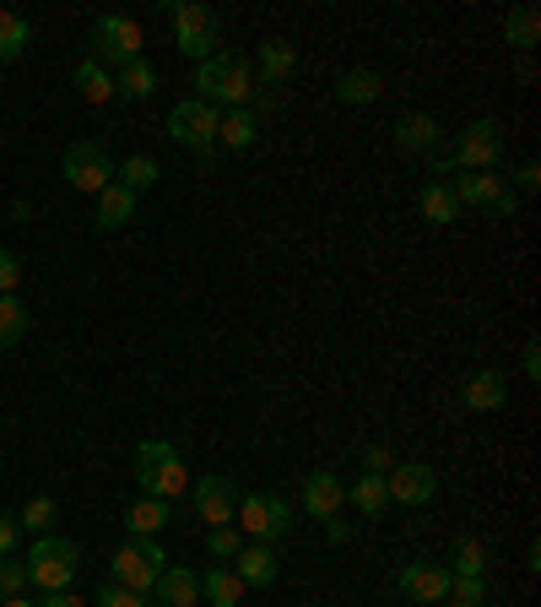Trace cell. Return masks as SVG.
I'll return each mask as SVG.
<instances>
[{
  "instance_id": "cell-1",
  "label": "cell",
  "mask_w": 541,
  "mask_h": 607,
  "mask_svg": "<svg viewBox=\"0 0 541 607\" xmlns=\"http://www.w3.org/2000/svg\"><path fill=\"white\" fill-rule=\"evenodd\" d=\"M195 87H201L195 98H201V104H212V109H217V104L244 109V104H250V60H244V55H223V49H217V55H206V60L195 66Z\"/></svg>"
},
{
  "instance_id": "cell-2",
  "label": "cell",
  "mask_w": 541,
  "mask_h": 607,
  "mask_svg": "<svg viewBox=\"0 0 541 607\" xmlns=\"http://www.w3.org/2000/svg\"><path fill=\"white\" fill-rule=\"evenodd\" d=\"M135 483L152 493V499H179L184 493V483H190V472H184V461L173 445H163V440H146V445H135Z\"/></svg>"
},
{
  "instance_id": "cell-3",
  "label": "cell",
  "mask_w": 541,
  "mask_h": 607,
  "mask_svg": "<svg viewBox=\"0 0 541 607\" xmlns=\"http://www.w3.org/2000/svg\"><path fill=\"white\" fill-rule=\"evenodd\" d=\"M22 564H27V581H33V586L65 592V586L76 581V570H82V548H76L71 537H38Z\"/></svg>"
},
{
  "instance_id": "cell-4",
  "label": "cell",
  "mask_w": 541,
  "mask_h": 607,
  "mask_svg": "<svg viewBox=\"0 0 541 607\" xmlns=\"http://www.w3.org/2000/svg\"><path fill=\"white\" fill-rule=\"evenodd\" d=\"M163 570H168V559H163V548H157L152 537L120 543V554H115V586H125L135 597H146V592L157 586Z\"/></svg>"
},
{
  "instance_id": "cell-5",
  "label": "cell",
  "mask_w": 541,
  "mask_h": 607,
  "mask_svg": "<svg viewBox=\"0 0 541 607\" xmlns=\"http://www.w3.org/2000/svg\"><path fill=\"white\" fill-rule=\"evenodd\" d=\"M168 16H173V44H179V55H190V60L217 55V16H212L206 5H195V0H173Z\"/></svg>"
},
{
  "instance_id": "cell-6",
  "label": "cell",
  "mask_w": 541,
  "mask_h": 607,
  "mask_svg": "<svg viewBox=\"0 0 541 607\" xmlns=\"http://www.w3.org/2000/svg\"><path fill=\"white\" fill-rule=\"evenodd\" d=\"M498 157H504V126L498 120H471L449 152V163L466 174H488V168H498Z\"/></svg>"
},
{
  "instance_id": "cell-7",
  "label": "cell",
  "mask_w": 541,
  "mask_h": 607,
  "mask_svg": "<svg viewBox=\"0 0 541 607\" xmlns=\"http://www.w3.org/2000/svg\"><path fill=\"white\" fill-rule=\"evenodd\" d=\"M93 60H98L104 71L141 60V27H135L131 16H98V22H93Z\"/></svg>"
},
{
  "instance_id": "cell-8",
  "label": "cell",
  "mask_w": 541,
  "mask_h": 607,
  "mask_svg": "<svg viewBox=\"0 0 541 607\" xmlns=\"http://www.w3.org/2000/svg\"><path fill=\"white\" fill-rule=\"evenodd\" d=\"M60 168H65V185H71V190H87V195H98V190L115 185V179H109V174H115V157L98 147V142L65 147V163H60Z\"/></svg>"
},
{
  "instance_id": "cell-9",
  "label": "cell",
  "mask_w": 541,
  "mask_h": 607,
  "mask_svg": "<svg viewBox=\"0 0 541 607\" xmlns=\"http://www.w3.org/2000/svg\"><path fill=\"white\" fill-rule=\"evenodd\" d=\"M217 126H223V115H217L212 104H201V98H184V104H173V115H168L173 142H184V147H195V152L217 147Z\"/></svg>"
},
{
  "instance_id": "cell-10",
  "label": "cell",
  "mask_w": 541,
  "mask_h": 607,
  "mask_svg": "<svg viewBox=\"0 0 541 607\" xmlns=\"http://www.w3.org/2000/svg\"><path fill=\"white\" fill-rule=\"evenodd\" d=\"M433 488H438V472L422 466V461H406V466H390V472H385V493L401 499V504H428Z\"/></svg>"
},
{
  "instance_id": "cell-11",
  "label": "cell",
  "mask_w": 541,
  "mask_h": 607,
  "mask_svg": "<svg viewBox=\"0 0 541 607\" xmlns=\"http://www.w3.org/2000/svg\"><path fill=\"white\" fill-rule=\"evenodd\" d=\"M195 515L206 526H233V483L228 477H201L195 483Z\"/></svg>"
},
{
  "instance_id": "cell-12",
  "label": "cell",
  "mask_w": 541,
  "mask_h": 607,
  "mask_svg": "<svg viewBox=\"0 0 541 607\" xmlns=\"http://www.w3.org/2000/svg\"><path fill=\"white\" fill-rule=\"evenodd\" d=\"M449 570L444 564H406L401 570V597H411V603H444V592H449Z\"/></svg>"
},
{
  "instance_id": "cell-13",
  "label": "cell",
  "mask_w": 541,
  "mask_h": 607,
  "mask_svg": "<svg viewBox=\"0 0 541 607\" xmlns=\"http://www.w3.org/2000/svg\"><path fill=\"white\" fill-rule=\"evenodd\" d=\"M460 402H466V413H498V407L509 402V380H504L498 369H482V374L466 380Z\"/></svg>"
},
{
  "instance_id": "cell-14",
  "label": "cell",
  "mask_w": 541,
  "mask_h": 607,
  "mask_svg": "<svg viewBox=\"0 0 541 607\" xmlns=\"http://www.w3.org/2000/svg\"><path fill=\"white\" fill-rule=\"evenodd\" d=\"M341 504H347V488H341L330 472H309V483H303V510H309L314 521H330V515H341Z\"/></svg>"
},
{
  "instance_id": "cell-15",
  "label": "cell",
  "mask_w": 541,
  "mask_h": 607,
  "mask_svg": "<svg viewBox=\"0 0 541 607\" xmlns=\"http://www.w3.org/2000/svg\"><path fill=\"white\" fill-rule=\"evenodd\" d=\"M163 607H195L201 603V575L195 570H184V564H168L163 575H157V586H152Z\"/></svg>"
},
{
  "instance_id": "cell-16",
  "label": "cell",
  "mask_w": 541,
  "mask_h": 607,
  "mask_svg": "<svg viewBox=\"0 0 541 607\" xmlns=\"http://www.w3.org/2000/svg\"><path fill=\"white\" fill-rule=\"evenodd\" d=\"M233 575H239L244 586H270V581H276V554H270L266 543H244V548L233 554Z\"/></svg>"
},
{
  "instance_id": "cell-17",
  "label": "cell",
  "mask_w": 541,
  "mask_h": 607,
  "mask_svg": "<svg viewBox=\"0 0 541 607\" xmlns=\"http://www.w3.org/2000/svg\"><path fill=\"white\" fill-rule=\"evenodd\" d=\"M449 190H455V201H460V206H488V212H493V201L504 195L498 174H455V179H449Z\"/></svg>"
},
{
  "instance_id": "cell-18",
  "label": "cell",
  "mask_w": 541,
  "mask_h": 607,
  "mask_svg": "<svg viewBox=\"0 0 541 607\" xmlns=\"http://www.w3.org/2000/svg\"><path fill=\"white\" fill-rule=\"evenodd\" d=\"M168 521H173V504H168V499H152V493H141L131 510H125V526H131L135 537H157Z\"/></svg>"
},
{
  "instance_id": "cell-19",
  "label": "cell",
  "mask_w": 541,
  "mask_h": 607,
  "mask_svg": "<svg viewBox=\"0 0 541 607\" xmlns=\"http://www.w3.org/2000/svg\"><path fill=\"white\" fill-rule=\"evenodd\" d=\"M131 217H135V190H125V185H109V190H98V228H104V234L125 228Z\"/></svg>"
},
{
  "instance_id": "cell-20",
  "label": "cell",
  "mask_w": 541,
  "mask_h": 607,
  "mask_svg": "<svg viewBox=\"0 0 541 607\" xmlns=\"http://www.w3.org/2000/svg\"><path fill=\"white\" fill-rule=\"evenodd\" d=\"M380 93H385L380 71H347V76L336 82V104H374Z\"/></svg>"
},
{
  "instance_id": "cell-21",
  "label": "cell",
  "mask_w": 541,
  "mask_h": 607,
  "mask_svg": "<svg viewBox=\"0 0 541 607\" xmlns=\"http://www.w3.org/2000/svg\"><path fill=\"white\" fill-rule=\"evenodd\" d=\"M201 597H206L212 607H239V603H244V581H239L233 570H206Z\"/></svg>"
},
{
  "instance_id": "cell-22",
  "label": "cell",
  "mask_w": 541,
  "mask_h": 607,
  "mask_svg": "<svg viewBox=\"0 0 541 607\" xmlns=\"http://www.w3.org/2000/svg\"><path fill=\"white\" fill-rule=\"evenodd\" d=\"M396 147H401V152L438 147V126H433L428 115H406V120H396Z\"/></svg>"
},
{
  "instance_id": "cell-23",
  "label": "cell",
  "mask_w": 541,
  "mask_h": 607,
  "mask_svg": "<svg viewBox=\"0 0 541 607\" xmlns=\"http://www.w3.org/2000/svg\"><path fill=\"white\" fill-rule=\"evenodd\" d=\"M292 66H298L292 44H281V38H266V44H261V76H266V87L287 82V76H292Z\"/></svg>"
},
{
  "instance_id": "cell-24",
  "label": "cell",
  "mask_w": 541,
  "mask_h": 607,
  "mask_svg": "<svg viewBox=\"0 0 541 607\" xmlns=\"http://www.w3.org/2000/svg\"><path fill=\"white\" fill-rule=\"evenodd\" d=\"M76 93H82L87 104H109V98H115V76H109L98 60H82V66H76Z\"/></svg>"
},
{
  "instance_id": "cell-25",
  "label": "cell",
  "mask_w": 541,
  "mask_h": 607,
  "mask_svg": "<svg viewBox=\"0 0 541 607\" xmlns=\"http://www.w3.org/2000/svg\"><path fill=\"white\" fill-rule=\"evenodd\" d=\"M115 93H120V98H152V93H157V71H152L146 60H131V66H120V76H115Z\"/></svg>"
},
{
  "instance_id": "cell-26",
  "label": "cell",
  "mask_w": 541,
  "mask_h": 607,
  "mask_svg": "<svg viewBox=\"0 0 541 607\" xmlns=\"http://www.w3.org/2000/svg\"><path fill=\"white\" fill-rule=\"evenodd\" d=\"M22 336H27V304L16 294H0V353L16 347Z\"/></svg>"
},
{
  "instance_id": "cell-27",
  "label": "cell",
  "mask_w": 541,
  "mask_h": 607,
  "mask_svg": "<svg viewBox=\"0 0 541 607\" xmlns=\"http://www.w3.org/2000/svg\"><path fill=\"white\" fill-rule=\"evenodd\" d=\"M422 217H428V223H438V228H449V223L460 217L455 190H449V185H428V190H422Z\"/></svg>"
},
{
  "instance_id": "cell-28",
  "label": "cell",
  "mask_w": 541,
  "mask_h": 607,
  "mask_svg": "<svg viewBox=\"0 0 541 607\" xmlns=\"http://www.w3.org/2000/svg\"><path fill=\"white\" fill-rule=\"evenodd\" d=\"M27 38H33L27 16H16V11H0V60H16V55L27 49Z\"/></svg>"
},
{
  "instance_id": "cell-29",
  "label": "cell",
  "mask_w": 541,
  "mask_h": 607,
  "mask_svg": "<svg viewBox=\"0 0 541 607\" xmlns=\"http://www.w3.org/2000/svg\"><path fill=\"white\" fill-rule=\"evenodd\" d=\"M217 142L223 147H255V120H250V109H233V115H223V126H217Z\"/></svg>"
},
{
  "instance_id": "cell-30",
  "label": "cell",
  "mask_w": 541,
  "mask_h": 607,
  "mask_svg": "<svg viewBox=\"0 0 541 607\" xmlns=\"http://www.w3.org/2000/svg\"><path fill=\"white\" fill-rule=\"evenodd\" d=\"M239 510V526L250 532V537H270V493H250L244 504H233Z\"/></svg>"
},
{
  "instance_id": "cell-31",
  "label": "cell",
  "mask_w": 541,
  "mask_h": 607,
  "mask_svg": "<svg viewBox=\"0 0 541 607\" xmlns=\"http://www.w3.org/2000/svg\"><path fill=\"white\" fill-rule=\"evenodd\" d=\"M347 499H352V504H358L363 515H380L390 493H385V477H374V472H363V477L352 483V493H347Z\"/></svg>"
},
{
  "instance_id": "cell-32",
  "label": "cell",
  "mask_w": 541,
  "mask_h": 607,
  "mask_svg": "<svg viewBox=\"0 0 541 607\" xmlns=\"http://www.w3.org/2000/svg\"><path fill=\"white\" fill-rule=\"evenodd\" d=\"M157 179H163V168H157L146 152H135V157L120 163V185H125V190H146V185H157Z\"/></svg>"
},
{
  "instance_id": "cell-33",
  "label": "cell",
  "mask_w": 541,
  "mask_h": 607,
  "mask_svg": "<svg viewBox=\"0 0 541 607\" xmlns=\"http://www.w3.org/2000/svg\"><path fill=\"white\" fill-rule=\"evenodd\" d=\"M444 603H449V607H488V586H482V575H455V581H449V592H444Z\"/></svg>"
},
{
  "instance_id": "cell-34",
  "label": "cell",
  "mask_w": 541,
  "mask_h": 607,
  "mask_svg": "<svg viewBox=\"0 0 541 607\" xmlns=\"http://www.w3.org/2000/svg\"><path fill=\"white\" fill-rule=\"evenodd\" d=\"M537 33H541V16L526 5V11H509V22H504V38L509 44H520V49H531L537 44Z\"/></svg>"
},
{
  "instance_id": "cell-35",
  "label": "cell",
  "mask_w": 541,
  "mask_h": 607,
  "mask_svg": "<svg viewBox=\"0 0 541 607\" xmlns=\"http://www.w3.org/2000/svg\"><path fill=\"white\" fill-rule=\"evenodd\" d=\"M449 559H455V575H482V543L477 537H455V548H449Z\"/></svg>"
},
{
  "instance_id": "cell-36",
  "label": "cell",
  "mask_w": 541,
  "mask_h": 607,
  "mask_svg": "<svg viewBox=\"0 0 541 607\" xmlns=\"http://www.w3.org/2000/svg\"><path fill=\"white\" fill-rule=\"evenodd\" d=\"M16 526H27V532H49V526H55V499H49V493L27 499V510L16 515Z\"/></svg>"
},
{
  "instance_id": "cell-37",
  "label": "cell",
  "mask_w": 541,
  "mask_h": 607,
  "mask_svg": "<svg viewBox=\"0 0 541 607\" xmlns=\"http://www.w3.org/2000/svg\"><path fill=\"white\" fill-rule=\"evenodd\" d=\"M239 548H244L239 526H212V537H206V554H212V559H233Z\"/></svg>"
},
{
  "instance_id": "cell-38",
  "label": "cell",
  "mask_w": 541,
  "mask_h": 607,
  "mask_svg": "<svg viewBox=\"0 0 541 607\" xmlns=\"http://www.w3.org/2000/svg\"><path fill=\"white\" fill-rule=\"evenodd\" d=\"M22 586H27V564L0 554V597H22Z\"/></svg>"
},
{
  "instance_id": "cell-39",
  "label": "cell",
  "mask_w": 541,
  "mask_h": 607,
  "mask_svg": "<svg viewBox=\"0 0 541 607\" xmlns=\"http://www.w3.org/2000/svg\"><path fill=\"white\" fill-rule=\"evenodd\" d=\"M98 607H146V597H135V592H125V586L109 581V586L98 592Z\"/></svg>"
},
{
  "instance_id": "cell-40",
  "label": "cell",
  "mask_w": 541,
  "mask_h": 607,
  "mask_svg": "<svg viewBox=\"0 0 541 607\" xmlns=\"http://www.w3.org/2000/svg\"><path fill=\"white\" fill-rule=\"evenodd\" d=\"M16 283H22V261L11 250H0V294H16Z\"/></svg>"
},
{
  "instance_id": "cell-41",
  "label": "cell",
  "mask_w": 541,
  "mask_h": 607,
  "mask_svg": "<svg viewBox=\"0 0 541 607\" xmlns=\"http://www.w3.org/2000/svg\"><path fill=\"white\" fill-rule=\"evenodd\" d=\"M287 532H292V510H287V499L270 493V537H287Z\"/></svg>"
},
{
  "instance_id": "cell-42",
  "label": "cell",
  "mask_w": 541,
  "mask_h": 607,
  "mask_svg": "<svg viewBox=\"0 0 541 607\" xmlns=\"http://www.w3.org/2000/svg\"><path fill=\"white\" fill-rule=\"evenodd\" d=\"M363 466H369L374 477H385V472H390L396 461H390V451H385V445H369V451H363Z\"/></svg>"
},
{
  "instance_id": "cell-43",
  "label": "cell",
  "mask_w": 541,
  "mask_h": 607,
  "mask_svg": "<svg viewBox=\"0 0 541 607\" xmlns=\"http://www.w3.org/2000/svg\"><path fill=\"white\" fill-rule=\"evenodd\" d=\"M16 537H22L16 515H5V510H0V554H11V548H16Z\"/></svg>"
},
{
  "instance_id": "cell-44",
  "label": "cell",
  "mask_w": 541,
  "mask_h": 607,
  "mask_svg": "<svg viewBox=\"0 0 541 607\" xmlns=\"http://www.w3.org/2000/svg\"><path fill=\"white\" fill-rule=\"evenodd\" d=\"M325 537H330V543H347V537H352V526H347L341 515H330V521H325Z\"/></svg>"
},
{
  "instance_id": "cell-45",
  "label": "cell",
  "mask_w": 541,
  "mask_h": 607,
  "mask_svg": "<svg viewBox=\"0 0 541 607\" xmlns=\"http://www.w3.org/2000/svg\"><path fill=\"white\" fill-rule=\"evenodd\" d=\"M526 380H541V347L526 342Z\"/></svg>"
},
{
  "instance_id": "cell-46",
  "label": "cell",
  "mask_w": 541,
  "mask_h": 607,
  "mask_svg": "<svg viewBox=\"0 0 541 607\" xmlns=\"http://www.w3.org/2000/svg\"><path fill=\"white\" fill-rule=\"evenodd\" d=\"M515 206H520V201H515V190H504V195L493 201V212H498V217H515Z\"/></svg>"
},
{
  "instance_id": "cell-47",
  "label": "cell",
  "mask_w": 541,
  "mask_h": 607,
  "mask_svg": "<svg viewBox=\"0 0 541 607\" xmlns=\"http://www.w3.org/2000/svg\"><path fill=\"white\" fill-rule=\"evenodd\" d=\"M541 185V168L537 163H526V168H520V190H537Z\"/></svg>"
},
{
  "instance_id": "cell-48",
  "label": "cell",
  "mask_w": 541,
  "mask_h": 607,
  "mask_svg": "<svg viewBox=\"0 0 541 607\" xmlns=\"http://www.w3.org/2000/svg\"><path fill=\"white\" fill-rule=\"evenodd\" d=\"M38 607H82V603H76L71 592H49V597H44V603H38Z\"/></svg>"
},
{
  "instance_id": "cell-49",
  "label": "cell",
  "mask_w": 541,
  "mask_h": 607,
  "mask_svg": "<svg viewBox=\"0 0 541 607\" xmlns=\"http://www.w3.org/2000/svg\"><path fill=\"white\" fill-rule=\"evenodd\" d=\"M0 607H33V603H27V597H5Z\"/></svg>"
}]
</instances>
